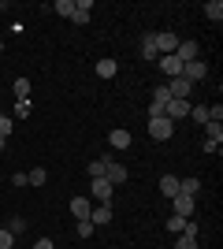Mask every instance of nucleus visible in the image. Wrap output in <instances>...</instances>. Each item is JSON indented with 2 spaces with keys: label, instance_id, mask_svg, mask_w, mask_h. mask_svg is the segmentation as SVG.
Instances as JSON below:
<instances>
[{
  "label": "nucleus",
  "instance_id": "20e7f679",
  "mask_svg": "<svg viewBox=\"0 0 223 249\" xmlns=\"http://www.w3.org/2000/svg\"><path fill=\"white\" fill-rule=\"evenodd\" d=\"M168 101H171V93L164 86H156V89H153V101H149V119H160L164 108H168Z\"/></svg>",
  "mask_w": 223,
  "mask_h": 249
},
{
  "label": "nucleus",
  "instance_id": "f704fd0d",
  "mask_svg": "<svg viewBox=\"0 0 223 249\" xmlns=\"http://www.w3.org/2000/svg\"><path fill=\"white\" fill-rule=\"evenodd\" d=\"M4 145H8V138H0V153H4Z\"/></svg>",
  "mask_w": 223,
  "mask_h": 249
},
{
  "label": "nucleus",
  "instance_id": "a211bd4d",
  "mask_svg": "<svg viewBox=\"0 0 223 249\" xmlns=\"http://www.w3.org/2000/svg\"><path fill=\"white\" fill-rule=\"evenodd\" d=\"M141 60H160V52H156V41H153V34H149V37H141Z\"/></svg>",
  "mask_w": 223,
  "mask_h": 249
},
{
  "label": "nucleus",
  "instance_id": "cd10ccee",
  "mask_svg": "<svg viewBox=\"0 0 223 249\" xmlns=\"http://www.w3.org/2000/svg\"><path fill=\"white\" fill-rule=\"evenodd\" d=\"M175 249H197V238H186V234H179V242H175Z\"/></svg>",
  "mask_w": 223,
  "mask_h": 249
},
{
  "label": "nucleus",
  "instance_id": "9d476101",
  "mask_svg": "<svg viewBox=\"0 0 223 249\" xmlns=\"http://www.w3.org/2000/svg\"><path fill=\"white\" fill-rule=\"evenodd\" d=\"M171 205H175V216H182V219L193 216V197H190V194H175V197H171Z\"/></svg>",
  "mask_w": 223,
  "mask_h": 249
},
{
  "label": "nucleus",
  "instance_id": "2eb2a0df",
  "mask_svg": "<svg viewBox=\"0 0 223 249\" xmlns=\"http://www.w3.org/2000/svg\"><path fill=\"white\" fill-rule=\"evenodd\" d=\"M116 71H119V63L116 60H97V74H101V78H116Z\"/></svg>",
  "mask_w": 223,
  "mask_h": 249
},
{
  "label": "nucleus",
  "instance_id": "bb28decb",
  "mask_svg": "<svg viewBox=\"0 0 223 249\" xmlns=\"http://www.w3.org/2000/svg\"><path fill=\"white\" fill-rule=\"evenodd\" d=\"M78 238H89V234H93V223H89V219H78Z\"/></svg>",
  "mask_w": 223,
  "mask_h": 249
},
{
  "label": "nucleus",
  "instance_id": "412c9836",
  "mask_svg": "<svg viewBox=\"0 0 223 249\" xmlns=\"http://www.w3.org/2000/svg\"><path fill=\"white\" fill-rule=\"evenodd\" d=\"M26 182H30V186H45V182H49V171H45V167H34L30 175H26Z\"/></svg>",
  "mask_w": 223,
  "mask_h": 249
},
{
  "label": "nucleus",
  "instance_id": "7ed1b4c3",
  "mask_svg": "<svg viewBox=\"0 0 223 249\" xmlns=\"http://www.w3.org/2000/svg\"><path fill=\"white\" fill-rule=\"evenodd\" d=\"M164 89H168L171 93V101H190V89H193V82H186V78H168V86H164Z\"/></svg>",
  "mask_w": 223,
  "mask_h": 249
},
{
  "label": "nucleus",
  "instance_id": "c85d7f7f",
  "mask_svg": "<svg viewBox=\"0 0 223 249\" xmlns=\"http://www.w3.org/2000/svg\"><path fill=\"white\" fill-rule=\"evenodd\" d=\"M11 130H15V123H11L8 115H0V138H8V134H11Z\"/></svg>",
  "mask_w": 223,
  "mask_h": 249
},
{
  "label": "nucleus",
  "instance_id": "6ab92c4d",
  "mask_svg": "<svg viewBox=\"0 0 223 249\" xmlns=\"http://www.w3.org/2000/svg\"><path fill=\"white\" fill-rule=\"evenodd\" d=\"M15 101H30V78H15Z\"/></svg>",
  "mask_w": 223,
  "mask_h": 249
},
{
  "label": "nucleus",
  "instance_id": "c756f323",
  "mask_svg": "<svg viewBox=\"0 0 223 249\" xmlns=\"http://www.w3.org/2000/svg\"><path fill=\"white\" fill-rule=\"evenodd\" d=\"M71 22H74V26H86V22H89V11H78V8H74Z\"/></svg>",
  "mask_w": 223,
  "mask_h": 249
},
{
  "label": "nucleus",
  "instance_id": "f3484780",
  "mask_svg": "<svg viewBox=\"0 0 223 249\" xmlns=\"http://www.w3.org/2000/svg\"><path fill=\"white\" fill-rule=\"evenodd\" d=\"M160 194H164V197H175V194H179V178L164 175V178H160Z\"/></svg>",
  "mask_w": 223,
  "mask_h": 249
},
{
  "label": "nucleus",
  "instance_id": "393cba45",
  "mask_svg": "<svg viewBox=\"0 0 223 249\" xmlns=\"http://www.w3.org/2000/svg\"><path fill=\"white\" fill-rule=\"evenodd\" d=\"M168 231H171V234H182V231H186V219H182V216H171L168 219Z\"/></svg>",
  "mask_w": 223,
  "mask_h": 249
},
{
  "label": "nucleus",
  "instance_id": "dca6fc26",
  "mask_svg": "<svg viewBox=\"0 0 223 249\" xmlns=\"http://www.w3.org/2000/svg\"><path fill=\"white\" fill-rule=\"evenodd\" d=\"M205 142L223 145V123H205Z\"/></svg>",
  "mask_w": 223,
  "mask_h": 249
},
{
  "label": "nucleus",
  "instance_id": "f03ea898",
  "mask_svg": "<svg viewBox=\"0 0 223 249\" xmlns=\"http://www.w3.org/2000/svg\"><path fill=\"white\" fill-rule=\"evenodd\" d=\"M104 178L112 186H123L127 182V167L119 164V160H112V156H104Z\"/></svg>",
  "mask_w": 223,
  "mask_h": 249
},
{
  "label": "nucleus",
  "instance_id": "5701e85b",
  "mask_svg": "<svg viewBox=\"0 0 223 249\" xmlns=\"http://www.w3.org/2000/svg\"><path fill=\"white\" fill-rule=\"evenodd\" d=\"M205 15H208L212 22H220L223 19V4H220V0H208V4H205Z\"/></svg>",
  "mask_w": 223,
  "mask_h": 249
},
{
  "label": "nucleus",
  "instance_id": "f257e3e1",
  "mask_svg": "<svg viewBox=\"0 0 223 249\" xmlns=\"http://www.w3.org/2000/svg\"><path fill=\"white\" fill-rule=\"evenodd\" d=\"M171 134H175V123H171V119H164V115H160V119H149V138H153V142H168Z\"/></svg>",
  "mask_w": 223,
  "mask_h": 249
},
{
  "label": "nucleus",
  "instance_id": "473e14b6",
  "mask_svg": "<svg viewBox=\"0 0 223 249\" xmlns=\"http://www.w3.org/2000/svg\"><path fill=\"white\" fill-rule=\"evenodd\" d=\"M182 234H186V238H197V234H201V227H197L193 219H186V231H182Z\"/></svg>",
  "mask_w": 223,
  "mask_h": 249
},
{
  "label": "nucleus",
  "instance_id": "423d86ee",
  "mask_svg": "<svg viewBox=\"0 0 223 249\" xmlns=\"http://www.w3.org/2000/svg\"><path fill=\"white\" fill-rule=\"evenodd\" d=\"M153 41H156V52H160V56H171V52L179 49V37H175V34H168V30H164V34H153Z\"/></svg>",
  "mask_w": 223,
  "mask_h": 249
},
{
  "label": "nucleus",
  "instance_id": "6e6552de",
  "mask_svg": "<svg viewBox=\"0 0 223 249\" xmlns=\"http://www.w3.org/2000/svg\"><path fill=\"white\" fill-rule=\"evenodd\" d=\"M112 182H108V178H93V201L97 205H112Z\"/></svg>",
  "mask_w": 223,
  "mask_h": 249
},
{
  "label": "nucleus",
  "instance_id": "a878e982",
  "mask_svg": "<svg viewBox=\"0 0 223 249\" xmlns=\"http://www.w3.org/2000/svg\"><path fill=\"white\" fill-rule=\"evenodd\" d=\"M11 246H15V234L8 227H0V249H11Z\"/></svg>",
  "mask_w": 223,
  "mask_h": 249
},
{
  "label": "nucleus",
  "instance_id": "ddd939ff",
  "mask_svg": "<svg viewBox=\"0 0 223 249\" xmlns=\"http://www.w3.org/2000/svg\"><path fill=\"white\" fill-rule=\"evenodd\" d=\"M89 223H93V227H101V223H112V205H97L93 212H89Z\"/></svg>",
  "mask_w": 223,
  "mask_h": 249
},
{
  "label": "nucleus",
  "instance_id": "4be33fe9",
  "mask_svg": "<svg viewBox=\"0 0 223 249\" xmlns=\"http://www.w3.org/2000/svg\"><path fill=\"white\" fill-rule=\"evenodd\" d=\"M52 11H56V15H64V19H71V15H74V0H56Z\"/></svg>",
  "mask_w": 223,
  "mask_h": 249
},
{
  "label": "nucleus",
  "instance_id": "2f4dec72",
  "mask_svg": "<svg viewBox=\"0 0 223 249\" xmlns=\"http://www.w3.org/2000/svg\"><path fill=\"white\" fill-rule=\"evenodd\" d=\"M15 115L26 119V115H30V101H15Z\"/></svg>",
  "mask_w": 223,
  "mask_h": 249
},
{
  "label": "nucleus",
  "instance_id": "7c9ffc66",
  "mask_svg": "<svg viewBox=\"0 0 223 249\" xmlns=\"http://www.w3.org/2000/svg\"><path fill=\"white\" fill-rule=\"evenodd\" d=\"M8 231L11 234H22V231H26V219H8Z\"/></svg>",
  "mask_w": 223,
  "mask_h": 249
},
{
  "label": "nucleus",
  "instance_id": "9b49d317",
  "mask_svg": "<svg viewBox=\"0 0 223 249\" xmlns=\"http://www.w3.org/2000/svg\"><path fill=\"white\" fill-rule=\"evenodd\" d=\"M156 67H160L164 74H168V78H179V74H182V63L175 60V52H171V56H160V60H156Z\"/></svg>",
  "mask_w": 223,
  "mask_h": 249
},
{
  "label": "nucleus",
  "instance_id": "4468645a",
  "mask_svg": "<svg viewBox=\"0 0 223 249\" xmlns=\"http://www.w3.org/2000/svg\"><path fill=\"white\" fill-rule=\"evenodd\" d=\"M108 145L112 149H130V130H112V134H108Z\"/></svg>",
  "mask_w": 223,
  "mask_h": 249
},
{
  "label": "nucleus",
  "instance_id": "c9c22d12",
  "mask_svg": "<svg viewBox=\"0 0 223 249\" xmlns=\"http://www.w3.org/2000/svg\"><path fill=\"white\" fill-rule=\"evenodd\" d=\"M0 52H4V41H0Z\"/></svg>",
  "mask_w": 223,
  "mask_h": 249
},
{
  "label": "nucleus",
  "instance_id": "0eeeda50",
  "mask_svg": "<svg viewBox=\"0 0 223 249\" xmlns=\"http://www.w3.org/2000/svg\"><path fill=\"white\" fill-rule=\"evenodd\" d=\"M186 115H190V101H168V108H164V119L179 123V119H186Z\"/></svg>",
  "mask_w": 223,
  "mask_h": 249
},
{
  "label": "nucleus",
  "instance_id": "aec40b11",
  "mask_svg": "<svg viewBox=\"0 0 223 249\" xmlns=\"http://www.w3.org/2000/svg\"><path fill=\"white\" fill-rule=\"evenodd\" d=\"M190 115H193V123H208V104H190Z\"/></svg>",
  "mask_w": 223,
  "mask_h": 249
},
{
  "label": "nucleus",
  "instance_id": "f8f14e48",
  "mask_svg": "<svg viewBox=\"0 0 223 249\" xmlns=\"http://www.w3.org/2000/svg\"><path fill=\"white\" fill-rule=\"evenodd\" d=\"M89 212H93L89 197H71V216L74 219H89Z\"/></svg>",
  "mask_w": 223,
  "mask_h": 249
},
{
  "label": "nucleus",
  "instance_id": "b1692460",
  "mask_svg": "<svg viewBox=\"0 0 223 249\" xmlns=\"http://www.w3.org/2000/svg\"><path fill=\"white\" fill-rule=\"evenodd\" d=\"M89 175H93V178H104V156L89 160Z\"/></svg>",
  "mask_w": 223,
  "mask_h": 249
},
{
  "label": "nucleus",
  "instance_id": "72a5a7b5",
  "mask_svg": "<svg viewBox=\"0 0 223 249\" xmlns=\"http://www.w3.org/2000/svg\"><path fill=\"white\" fill-rule=\"evenodd\" d=\"M34 249H56V246H52V238H37V246H34Z\"/></svg>",
  "mask_w": 223,
  "mask_h": 249
},
{
  "label": "nucleus",
  "instance_id": "1a4fd4ad",
  "mask_svg": "<svg viewBox=\"0 0 223 249\" xmlns=\"http://www.w3.org/2000/svg\"><path fill=\"white\" fill-rule=\"evenodd\" d=\"M175 60H179V63L201 60V49H197V41H179V49H175Z\"/></svg>",
  "mask_w": 223,
  "mask_h": 249
},
{
  "label": "nucleus",
  "instance_id": "39448f33",
  "mask_svg": "<svg viewBox=\"0 0 223 249\" xmlns=\"http://www.w3.org/2000/svg\"><path fill=\"white\" fill-rule=\"evenodd\" d=\"M182 78H186V82H201V78H208V63H205V60L182 63Z\"/></svg>",
  "mask_w": 223,
  "mask_h": 249
}]
</instances>
